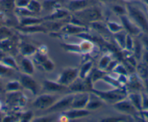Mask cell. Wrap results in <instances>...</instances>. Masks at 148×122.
<instances>
[{
  "label": "cell",
  "instance_id": "cell-19",
  "mask_svg": "<svg viewBox=\"0 0 148 122\" xmlns=\"http://www.w3.org/2000/svg\"><path fill=\"white\" fill-rule=\"evenodd\" d=\"M16 40H18L16 37L12 35L0 41V51H2L5 54L15 50L16 47H18V43H19V41H17Z\"/></svg>",
  "mask_w": 148,
  "mask_h": 122
},
{
  "label": "cell",
  "instance_id": "cell-21",
  "mask_svg": "<svg viewBox=\"0 0 148 122\" xmlns=\"http://www.w3.org/2000/svg\"><path fill=\"white\" fill-rule=\"evenodd\" d=\"M18 49L23 56H26V57L34 56L38 50V49L34 44L25 41H19Z\"/></svg>",
  "mask_w": 148,
  "mask_h": 122
},
{
  "label": "cell",
  "instance_id": "cell-44",
  "mask_svg": "<svg viewBox=\"0 0 148 122\" xmlns=\"http://www.w3.org/2000/svg\"><path fill=\"white\" fill-rule=\"evenodd\" d=\"M34 113L31 110H28V111L22 112L20 113L19 121L22 122L30 121L34 119Z\"/></svg>",
  "mask_w": 148,
  "mask_h": 122
},
{
  "label": "cell",
  "instance_id": "cell-18",
  "mask_svg": "<svg viewBox=\"0 0 148 122\" xmlns=\"http://www.w3.org/2000/svg\"><path fill=\"white\" fill-rule=\"evenodd\" d=\"M68 0H45L42 2V10H46L51 13L58 8H66Z\"/></svg>",
  "mask_w": 148,
  "mask_h": 122
},
{
  "label": "cell",
  "instance_id": "cell-7",
  "mask_svg": "<svg viewBox=\"0 0 148 122\" xmlns=\"http://www.w3.org/2000/svg\"><path fill=\"white\" fill-rule=\"evenodd\" d=\"M74 98V93H71L66 95L62 98H59L50 108L45 110L47 113H55V112H63L71 108L73 100Z\"/></svg>",
  "mask_w": 148,
  "mask_h": 122
},
{
  "label": "cell",
  "instance_id": "cell-49",
  "mask_svg": "<svg viewBox=\"0 0 148 122\" xmlns=\"http://www.w3.org/2000/svg\"><path fill=\"white\" fill-rule=\"evenodd\" d=\"M31 0H15V7H27Z\"/></svg>",
  "mask_w": 148,
  "mask_h": 122
},
{
  "label": "cell",
  "instance_id": "cell-35",
  "mask_svg": "<svg viewBox=\"0 0 148 122\" xmlns=\"http://www.w3.org/2000/svg\"><path fill=\"white\" fill-rule=\"evenodd\" d=\"M112 60H113V59H112V55L110 53L105 54H104L102 56V58L99 60V64H98V68L102 69V70L105 71L107 67H108V66L109 65L110 62Z\"/></svg>",
  "mask_w": 148,
  "mask_h": 122
},
{
  "label": "cell",
  "instance_id": "cell-38",
  "mask_svg": "<svg viewBox=\"0 0 148 122\" xmlns=\"http://www.w3.org/2000/svg\"><path fill=\"white\" fill-rule=\"evenodd\" d=\"M111 9L116 15H119V17L127 15V9H126V5H119V4H118V2L112 4Z\"/></svg>",
  "mask_w": 148,
  "mask_h": 122
},
{
  "label": "cell",
  "instance_id": "cell-39",
  "mask_svg": "<svg viewBox=\"0 0 148 122\" xmlns=\"http://www.w3.org/2000/svg\"><path fill=\"white\" fill-rule=\"evenodd\" d=\"M102 80H103L104 82H105L106 83H108L110 85L113 86L114 88L116 87H124V86H122L119 83V82L118 81L117 78H115L111 76L109 74H107L104 76V77L102 78Z\"/></svg>",
  "mask_w": 148,
  "mask_h": 122
},
{
  "label": "cell",
  "instance_id": "cell-53",
  "mask_svg": "<svg viewBox=\"0 0 148 122\" xmlns=\"http://www.w3.org/2000/svg\"><path fill=\"white\" fill-rule=\"evenodd\" d=\"M143 64L148 67V52H145L143 55Z\"/></svg>",
  "mask_w": 148,
  "mask_h": 122
},
{
  "label": "cell",
  "instance_id": "cell-22",
  "mask_svg": "<svg viewBox=\"0 0 148 122\" xmlns=\"http://www.w3.org/2000/svg\"><path fill=\"white\" fill-rule=\"evenodd\" d=\"M104 101L93 92H89V101L86 106V108L87 110L92 111V110H97L100 108L104 104Z\"/></svg>",
  "mask_w": 148,
  "mask_h": 122
},
{
  "label": "cell",
  "instance_id": "cell-8",
  "mask_svg": "<svg viewBox=\"0 0 148 122\" xmlns=\"http://www.w3.org/2000/svg\"><path fill=\"white\" fill-rule=\"evenodd\" d=\"M93 85L89 76H88L85 79H82L79 77L72 84L68 86V90L73 93H80V92H90L94 88Z\"/></svg>",
  "mask_w": 148,
  "mask_h": 122
},
{
  "label": "cell",
  "instance_id": "cell-47",
  "mask_svg": "<svg viewBox=\"0 0 148 122\" xmlns=\"http://www.w3.org/2000/svg\"><path fill=\"white\" fill-rule=\"evenodd\" d=\"M128 118L126 117V115H122L121 116H119V117H111V118H107V119H102V121H127Z\"/></svg>",
  "mask_w": 148,
  "mask_h": 122
},
{
  "label": "cell",
  "instance_id": "cell-34",
  "mask_svg": "<svg viewBox=\"0 0 148 122\" xmlns=\"http://www.w3.org/2000/svg\"><path fill=\"white\" fill-rule=\"evenodd\" d=\"M0 62H2L4 64H5L6 66H9V67L14 69L16 71H19V65L17 63L16 61H15V58L12 56H5Z\"/></svg>",
  "mask_w": 148,
  "mask_h": 122
},
{
  "label": "cell",
  "instance_id": "cell-13",
  "mask_svg": "<svg viewBox=\"0 0 148 122\" xmlns=\"http://www.w3.org/2000/svg\"><path fill=\"white\" fill-rule=\"evenodd\" d=\"M121 23L123 25V30L131 35H137L141 33L142 30L137 26L135 23H134L127 15L120 16Z\"/></svg>",
  "mask_w": 148,
  "mask_h": 122
},
{
  "label": "cell",
  "instance_id": "cell-17",
  "mask_svg": "<svg viewBox=\"0 0 148 122\" xmlns=\"http://www.w3.org/2000/svg\"><path fill=\"white\" fill-rule=\"evenodd\" d=\"M42 88L47 92H53V93H62V92L69 91L68 87L60 84L57 81H52L49 79H45L42 83Z\"/></svg>",
  "mask_w": 148,
  "mask_h": 122
},
{
  "label": "cell",
  "instance_id": "cell-41",
  "mask_svg": "<svg viewBox=\"0 0 148 122\" xmlns=\"http://www.w3.org/2000/svg\"><path fill=\"white\" fill-rule=\"evenodd\" d=\"M14 12L15 14V16L18 17V18H23V17L36 15L35 14L31 12L27 7H15Z\"/></svg>",
  "mask_w": 148,
  "mask_h": 122
},
{
  "label": "cell",
  "instance_id": "cell-24",
  "mask_svg": "<svg viewBox=\"0 0 148 122\" xmlns=\"http://www.w3.org/2000/svg\"><path fill=\"white\" fill-rule=\"evenodd\" d=\"M18 18V24H19L20 26H30V25H40V24H42L45 22L43 18H38L36 15Z\"/></svg>",
  "mask_w": 148,
  "mask_h": 122
},
{
  "label": "cell",
  "instance_id": "cell-9",
  "mask_svg": "<svg viewBox=\"0 0 148 122\" xmlns=\"http://www.w3.org/2000/svg\"><path fill=\"white\" fill-rule=\"evenodd\" d=\"M79 76V69L74 67L65 68L58 77L57 82L63 85L68 86L72 84Z\"/></svg>",
  "mask_w": 148,
  "mask_h": 122
},
{
  "label": "cell",
  "instance_id": "cell-10",
  "mask_svg": "<svg viewBox=\"0 0 148 122\" xmlns=\"http://www.w3.org/2000/svg\"><path fill=\"white\" fill-rule=\"evenodd\" d=\"M19 81L23 88L29 90L34 96H37L42 89V86L32 77V75L21 73L19 77Z\"/></svg>",
  "mask_w": 148,
  "mask_h": 122
},
{
  "label": "cell",
  "instance_id": "cell-5",
  "mask_svg": "<svg viewBox=\"0 0 148 122\" xmlns=\"http://www.w3.org/2000/svg\"><path fill=\"white\" fill-rule=\"evenodd\" d=\"M28 103V98L21 92H8L6 94V104L11 108H23Z\"/></svg>",
  "mask_w": 148,
  "mask_h": 122
},
{
  "label": "cell",
  "instance_id": "cell-50",
  "mask_svg": "<svg viewBox=\"0 0 148 122\" xmlns=\"http://www.w3.org/2000/svg\"><path fill=\"white\" fill-rule=\"evenodd\" d=\"M118 64H119V62L116 60H112L110 62L109 65L108 66V67H107L106 69V72H113V69H115V67H116V66L118 65Z\"/></svg>",
  "mask_w": 148,
  "mask_h": 122
},
{
  "label": "cell",
  "instance_id": "cell-16",
  "mask_svg": "<svg viewBox=\"0 0 148 122\" xmlns=\"http://www.w3.org/2000/svg\"><path fill=\"white\" fill-rule=\"evenodd\" d=\"M92 111L86 108H70L65 111L62 112V115L66 118L67 120H73V119H82L89 116Z\"/></svg>",
  "mask_w": 148,
  "mask_h": 122
},
{
  "label": "cell",
  "instance_id": "cell-57",
  "mask_svg": "<svg viewBox=\"0 0 148 122\" xmlns=\"http://www.w3.org/2000/svg\"><path fill=\"white\" fill-rule=\"evenodd\" d=\"M123 1H126V2H132L133 0H123Z\"/></svg>",
  "mask_w": 148,
  "mask_h": 122
},
{
  "label": "cell",
  "instance_id": "cell-46",
  "mask_svg": "<svg viewBox=\"0 0 148 122\" xmlns=\"http://www.w3.org/2000/svg\"><path fill=\"white\" fill-rule=\"evenodd\" d=\"M113 73L116 74L117 75H127L128 72L127 69H126V66H123V64H118L117 66L115 67V69L113 71Z\"/></svg>",
  "mask_w": 148,
  "mask_h": 122
},
{
  "label": "cell",
  "instance_id": "cell-25",
  "mask_svg": "<svg viewBox=\"0 0 148 122\" xmlns=\"http://www.w3.org/2000/svg\"><path fill=\"white\" fill-rule=\"evenodd\" d=\"M18 65H19L20 70L22 72V73L30 75H32L34 73V70H35L34 63L29 58L23 56V59H21V63Z\"/></svg>",
  "mask_w": 148,
  "mask_h": 122
},
{
  "label": "cell",
  "instance_id": "cell-26",
  "mask_svg": "<svg viewBox=\"0 0 148 122\" xmlns=\"http://www.w3.org/2000/svg\"><path fill=\"white\" fill-rule=\"evenodd\" d=\"M127 98L133 104V106L137 109L138 110H141L142 109V96L139 93L136 92H132L128 93Z\"/></svg>",
  "mask_w": 148,
  "mask_h": 122
},
{
  "label": "cell",
  "instance_id": "cell-40",
  "mask_svg": "<svg viewBox=\"0 0 148 122\" xmlns=\"http://www.w3.org/2000/svg\"><path fill=\"white\" fill-rule=\"evenodd\" d=\"M106 25L108 26V30H109L110 32L112 34L116 33H119L123 30V27L121 25V23H118V22H116L108 21V22H106Z\"/></svg>",
  "mask_w": 148,
  "mask_h": 122
},
{
  "label": "cell",
  "instance_id": "cell-20",
  "mask_svg": "<svg viewBox=\"0 0 148 122\" xmlns=\"http://www.w3.org/2000/svg\"><path fill=\"white\" fill-rule=\"evenodd\" d=\"M16 29L19 32L25 34H33L37 33H47L48 32L47 28L45 27L43 23L40 25H30V26H20L16 27Z\"/></svg>",
  "mask_w": 148,
  "mask_h": 122
},
{
  "label": "cell",
  "instance_id": "cell-31",
  "mask_svg": "<svg viewBox=\"0 0 148 122\" xmlns=\"http://www.w3.org/2000/svg\"><path fill=\"white\" fill-rule=\"evenodd\" d=\"M22 89L23 87L19 80L10 81L7 84L5 85V91L6 93H8V92L20 91Z\"/></svg>",
  "mask_w": 148,
  "mask_h": 122
},
{
  "label": "cell",
  "instance_id": "cell-32",
  "mask_svg": "<svg viewBox=\"0 0 148 122\" xmlns=\"http://www.w3.org/2000/svg\"><path fill=\"white\" fill-rule=\"evenodd\" d=\"M107 74H108V72L106 71L102 70V69L97 68V69H92V72H91L90 75H89V77H90V79L92 80V83L95 84L97 81L102 79L104 76L107 75Z\"/></svg>",
  "mask_w": 148,
  "mask_h": 122
},
{
  "label": "cell",
  "instance_id": "cell-29",
  "mask_svg": "<svg viewBox=\"0 0 148 122\" xmlns=\"http://www.w3.org/2000/svg\"><path fill=\"white\" fill-rule=\"evenodd\" d=\"M79 46H80V49L82 54H91L95 48V43L87 39H84L79 43Z\"/></svg>",
  "mask_w": 148,
  "mask_h": 122
},
{
  "label": "cell",
  "instance_id": "cell-45",
  "mask_svg": "<svg viewBox=\"0 0 148 122\" xmlns=\"http://www.w3.org/2000/svg\"><path fill=\"white\" fill-rule=\"evenodd\" d=\"M134 45V41L132 35L127 34V36L126 38V43H125V49L124 50H126V52H131L133 51Z\"/></svg>",
  "mask_w": 148,
  "mask_h": 122
},
{
  "label": "cell",
  "instance_id": "cell-59",
  "mask_svg": "<svg viewBox=\"0 0 148 122\" xmlns=\"http://www.w3.org/2000/svg\"><path fill=\"white\" fill-rule=\"evenodd\" d=\"M147 9H148V7H147Z\"/></svg>",
  "mask_w": 148,
  "mask_h": 122
},
{
  "label": "cell",
  "instance_id": "cell-3",
  "mask_svg": "<svg viewBox=\"0 0 148 122\" xmlns=\"http://www.w3.org/2000/svg\"><path fill=\"white\" fill-rule=\"evenodd\" d=\"M126 7L127 9V15L131 20L136 24L142 30L147 32L148 21L142 9L132 2H127Z\"/></svg>",
  "mask_w": 148,
  "mask_h": 122
},
{
  "label": "cell",
  "instance_id": "cell-30",
  "mask_svg": "<svg viewBox=\"0 0 148 122\" xmlns=\"http://www.w3.org/2000/svg\"><path fill=\"white\" fill-rule=\"evenodd\" d=\"M15 0H0V9L4 12H14Z\"/></svg>",
  "mask_w": 148,
  "mask_h": 122
},
{
  "label": "cell",
  "instance_id": "cell-42",
  "mask_svg": "<svg viewBox=\"0 0 148 122\" xmlns=\"http://www.w3.org/2000/svg\"><path fill=\"white\" fill-rule=\"evenodd\" d=\"M12 35H14V34L10 28L3 26V25L0 26V41L12 36Z\"/></svg>",
  "mask_w": 148,
  "mask_h": 122
},
{
  "label": "cell",
  "instance_id": "cell-6",
  "mask_svg": "<svg viewBox=\"0 0 148 122\" xmlns=\"http://www.w3.org/2000/svg\"><path fill=\"white\" fill-rule=\"evenodd\" d=\"M58 99V96L49 93L39 95L32 103V106L38 110H45L50 108Z\"/></svg>",
  "mask_w": 148,
  "mask_h": 122
},
{
  "label": "cell",
  "instance_id": "cell-51",
  "mask_svg": "<svg viewBox=\"0 0 148 122\" xmlns=\"http://www.w3.org/2000/svg\"><path fill=\"white\" fill-rule=\"evenodd\" d=\"M142 109L148 110V97L145 96H142Z\"/></svg>",
  "mask_w": 148,
  "mask_h": 122
},
{
  "label": "cell",
  "instance_id": "cell-60",
  "mask_svg": "<svg viewBox=\"0 0 148 122\" xmlns=\"http://www.w3.org/2000/svg\"><path fill=\"white\" fill-rule=\"evenodd\" d=\"M0 10H1V9H0Z\"/></svg>",
  "mask_w": 148,
  "mask_h": 122
},
{
  "label": "cell",
  "instance_id": "cell-52",
  "mask_svg": "<svg viewBox=\"0 0 148 122\" xmlns=\"http://www.w3.org/2000/svg\"><path fill=\"white\" fill-rule=\"evenodd\" d=\"M99 2L103 4H110V5H112V4L117 3V2H120L121 0H97Z\"/></svg>",
  "mask_w": 148,
  "mask_h": 122
},
{
  "label": "cell",
  "instance_id": "cell-28",
  "mask_svg": "<svg viewBox=\"0 0 148 122\" xmlns=\"http://www.w3.org/2000/svg\"><path fill=\"white\" fill-rule=\"evenodd\" d=\"M93 69V62L92 61H86L79 68V77L85 79L89 76L91 72Z\"/></svg>",
  "mask_w": 148,
  "mask_h": 122
},
{
  "label": "cell",
  "instance_id": "cell-14",
  "mask_svg": "<svg viewBox=\"0 0 148 122\" xmlns=\"http://www.w3.org/2000/svg\"><path fill=\"white\" fill-rule=\"evenodd\" d=\"M71 12L67 8L62 7L55 9L47 16L43 17L45 21H57L62 20L70 18Z\"/></svg>",
  "mask_w": 148,
  "mask_h": 122
},
{
  "label": "cell",
  "instance_id": "cell-4",
  "mask_svg": "<svg viewBox=\"0 0 148 122\" xmlns=\"http://www.w3.org/2000/svg\"><path fill=\"white\" fill-rule=\"evenodd\" d=\"M89 28L86 26H82V25H76V24L71 23L68 22L62 25V28L57 32L51 33L52 34H56V36H68V35H77L83 33L89 32Z\"/></svg>",
  "mask_w": 148,
  "mask_h": 122
},
{
  "label": "cell",
  "instance_id": "cell-33",
  "mask_svg": "<svg viewBox=\"0 0 148 122\" xmlns=\"http://www.w3.org/2000/svg\"><path fill=\"white\" fill-rule=\"evenodd\" d=\"M27 8L31 12L37 15L42 11V4L39 2V0H31Z\"/></svg>",
  "mask_w": 148,
  "mask_h": 122
},
{
  "label": "cell",
  "instance_id": "cell-15",
  "mask_svg": "<svg viewBox=\"0 0 148 122\" xmlns=\"http://www.w3.org/2000/svg\"><path fill=\"white\" fill-rule=\"evenodd\" d=\"M89 92H80L74 93L71 108H86V106L89 101Z\"/></svg>",
  "mask_w": 148,
  "mask_h": 122
},
{
  "label": "cell",
  "instance_id": "cell-56",
  "mask_svg": "<svg viewBox=\"0 0 148 122\" xmlns=\"http://www.w3.org/2000/svg\"><path fill=\"white\" fill-rule=\"evenodd\" d=\"M142 1L148 7V0H142Z\"/></svg>",
  "mask_w": 148,
  "mask_h": 122
},
{
  "label": "cell",
  "instance_id": "cell-48",
  "mask_svg": "<svg viewBox=\"0 0 148 122\" xmlns=\"http://www.w3.org/2000/svg\"><path fill=\"white\" fill-rule=\"evenodd\" d=\"M55 120V118L53 116H42V117L39 118H35V119H33V121L35 122H43V121H52Z\"/></svg>",
  "mask_w": 148,
  "mask_h": 122
},
{
  "label": "cell",
  "instance_id": "cell-58",
  "mask_svg": "<svg viewBox=\"0 0 148 122\" xmlns=\"http://www.w3.org/2000/svg\"><path fill=\"white\" fill-rule=\"evenodd\" d=\"M1 107H2V103H1V102H0V108H1Z\"/></svg>",
  "mask_w": 148,
  "mask_h": 122
},
{
  "label": "cell",
  "instance_id": "cell-54",
  "mask_svg": "<svg viewBox=\"0 0 148 122\" xmlns=\"http://www.w3.org/2000/svg\"><path fill=\"white\" fill-rule=\"evenodd\" d=\"M5 91V84L2 82V79L0 77V93H3Z\"/></svg>",
  "mask_w": 148,
  "mask_h": 122
},
{
  "label": "cell",
  "instance_id": "cell-23",
  "mask_svg": "<svg viewBox=\"0 0 148 122\" xmlns=\"http://www.w3.org/2000/svg\"><path fill=\"white\" fill-rule=\"evenodd\" d=\"M89 26L93 28L99 35H102V38H110L113 34L108 30L106 23H103V21H97L92 22Z\"/></svg>",
  "mask_w": 148,
  "mask_h": 122
},
{
  "label": "cell",
  "instance_id": "cell-2",
  "mask_svg": "<svg viewBox=\"0 0 148 122\" xmlns=\"http://www.w3.org/2000/svg\"><path fill=\"white\" fill-rule=\"evenodd\" d=\"M72 14L79 18L86 26L89 25H90V24L92 22L103 21L104 20L102 9L97 5L89 7L82 10L78 11Z\"/></svg>",
  "mask_w": 148,
  "mask_h": 122
},
{
  "label": "cell",
  "instance_id": "cell-1",
  "mask_svg": "<svg viewBox=\"0 0 148 122\" xmlns=\"http://www.w3.org/2000/svg\"><path fill=\"white\" fill-rule=\"evenodd\" d=\"M90 92H93L97 95L105 103H108L112 106L127 98L129 93L125 86L116 87L110 90H99L93 88Z\"/></svg>",
  "mask_w": 148,
  "mask_h": 122
},
{
  "label": "cell",
  "instance_id": "cell-36",
  "mask_svg": "<svg viewBox=\"0 0 148 122\" xmlns=\"http://www.w3.org/2000/svg\"><path fill=\"white\" fill-rule=\"evenodd\" d=\"M15 71L14 69L9 67L0 62V77H9L15 74Z\"/></svg>",
  "mask_w": 148,
  "mask_h": 122
},
{
  "label": "cell",
  "instance_id": "cell-12",
  "mask_svg": "<svg viewBox=\"0 0 148 122\" xmlns=\"http://www.w3.org/2000/svg\"><path fill=\"white\" fill-rule=\"evenodd\" d=\"M113 107L117 111L127 116H134L136 114V111L138 110L127 98L113 104Z\"/></svg>",
  "mask_w": 148,
  "mask_h": 122
},
{
  "label": "cell",
  "instance_id": "cell-27",
  "mask_svg": "<svg viewBox=\"0 0 148 122\" xmlns=\"http://www.w3.org/2000/svg\"><path fill=\"white\" fill-rule=\"evenodd\" d=\"M127 34L128 33L124 30L113 34L115 42L118 45V46L120 48V49H122V50H124L125 49V43H126V38L127 36Z\"/></svg>",
  "mask_w": 148,
  "mask_h": 122
},
{
  "label": "cell",
  "instance_id": "cell-11",
  "mask_svg": "<svg viewBox=\"0 0 148 122\" xmlns=\"http://www.w3.org/2000/svg\"><path fill=\"white\" fill-rule=\"evenodd\" d=\"M97 0H68L66 8L71 13H74L89 7L97 5Z\"/></svg>",
  "mask_w": 148,
  "mask_h": 122
},
{
  "label": "cell",
  "instance_id": "cell-37",
  "mask_svg": "<svg viewBox=\"0 0 148 122\" xmlns=\"http://www.w3.org/2000/svg\"><path fill=\"white\" fill-rule=\"evenodd\" d=\"M61 46H62V48L64 50L68 52L82 54V52H81L80 46H79V44H74V43H62Z\"/></svg>",
  "mask_w": 148,
  "mask_h": 122
},
{
  "label": "cell",
  "instance_id": "cell-55",
  "mask_svg": "<svg viewBox=\"0 0 148 122\" xmlns=\"http://www.w3.org/2000/svg\"><path fill=\"white\" fill-rule=\"evenodd\" d=\"M142 114H143L144 116H146V117L148 118V110H145L143 112H142Z\"/></svg>",
  "mask_w": 148,
  "mask_h": 122
},
{
  "label": "cell",
  "instance_id": "cell-43",
  "mask_svg": "<svg viewBox=\"0 0 148 122\" xmlns=\"http://www.w3.org/2000/svg\"><path fill=\"white\" fill-rule=\"evenodd\" d=\"M55 63L49 59V57L45 61V62L42 63V64L40 66V68L42 69H43L44 71H46V72H52L55 69Z\"/></svg>",
  "mask_w": 148,
  "mask_h": 122
}]
</instances>
